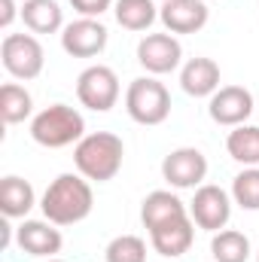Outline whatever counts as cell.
<instances>
[{"mask_svg":"<svg viewBox=\"0 0 259 262\" xmlns=\"http://www.w3.org/2000/svg\"><path fill=\"white\" fill-rule=\"evenodd\" d=\"M76 98L82 107L95 113H107L119 101V76L116 70L107 64H92L85 67L76 79Z\"/></svg>","mask_w":259,"mask_h":262,"instance_id":"cell-6","label":"cell"},{"mask_svg":"<svg viewBox=\"0 0 259 262\" xmlns=\"http://www.w3.org/2000/svg\"><path fill=\"white\" fill-rule=\"evenodd\" d=\"M15 244L37 259H52L61 253V232L55 229V223L49 220H21V226L15 229Z\"/></svg>","mask_w":259,"mask_h":262,"instance_id":"cell-12","label":"cell"},{"mask_svg":"<svg viewBox=\"0 0 259 262\" xmlns=\"http://www.w3.org/2000/svg\"><path fill=\"white\" fill-rule=\"evenodd\" d=\"M180 89L192 98H210L220 89V64L204 55L189 58L180 67Z\"/></svg>","mask_w":259,"mask_h":262,"instance_id":"cell-16","label":"cell"},{"mask_svg":"<svg viewBox=\"0 0 259 262\" xmlns=\"http://www.w3.org/2000/svg\"><path fill=\"white\" fill-rule=\"evenodd\" d=\"M232 201L241 210H259V168H244L232 180Z\"/></svg>","mask_w":259,"mask_h":262,"instance_id":"cell-24","label":"cell"},{"mask_svg":"<svg viewBox=\"0 0 259 262\" xmlns=\"http://www.w3.org/2000/svg\"><path fill=\"white\" fill-rule=\"evenodd\" d=\"M70 6H73L82 18H101V15L113 6V0H70Z\"/></svg>","mask_w":259,"mask_h":262,"instance_id":"cell-25","label":"cell"},{"mask_svg":"<svg viewBox=\"0 0 259 262\" xmlns=\"http://www.w3.org/2000/svg\"><path fill=\"white\" fill-rule=\"evenodd\" d=\"M43 262H64V259H55V256H52V259H43Z\"/></svg>","mask_w":259,"mask_h":262,"instance_id":"cell-28","label":"cell"},{"mask_svg":"<svg viewBox=\"0 0 259 262\" xmlns=\"http://www.w3.org/2000/svg\"><path fill=\"white\" fill-rule=\"evenodd\" d=\"M107 262H146V241L137 235H116L107 250H104Z\"/></svg>","mask_w":259,"mask_h":262,"instance_id":"cell-23","label":"cell"},{"mask_svg":"<svg viewBox=\"0 0 259 262\" xmlns=\"http://www.w3.org/2000/svg\"><path fill=\"white\" fill-rule=\"evenodd\" d=\"M226 149L235 162L247 165V168H256L259 165V128L256 125H238V128L229 131L226 137Z\"/></svg>","mask_w":259,"mask_h":262,"instance_id":"cell-22","label":"cell"},{"mask_svg":"<svg viewBox=\"0 0 259 262\" xmlns=\"http://www.w3.org/2000/svg\"><path fill=\"white\" fill-rule=\"evenodd\" d=\"M31 137L46 149H61L85 137V119L76 107L52 104L31 119Z\"/></svg>","mask_w":259,"mask_h":262,"instance_id":"cell-3","label":"cell"},{"mask_svg":"<svg viewBox=\"0 0 259 262\" xmlns=\"http://www.w3.org/2000/svg\"><path fill=\"white\" fill-rule=\"evenodd\" d=\"M95 207L92 183L82 174H58L40 198V210L55 226H73L82 223Z\"/></svg>","mask_w":259,"mask_h":262,"instance_id":"cell-1","label":"cell"},{"mask_svg":"<svg viewBox=\"0 0 259 262\" xmlns=\"http://www.w3.org/2000/svg\"><path fill=\"white\" fill-rule=\"evenodd\" d=\"M125 159V143L113 131H92L73 146V165L85 180L107 183L119 174Z\"/></svg>","mask_w":259,"mask_h":262,"instance_id":"cell-2","label":"cell"},{"mask_svg":"<svg viewBox=\"0 0 259 262\" xmlns=\"http://www.w3.org/2000/svg\"><path fill=\"white\" fill-rule=\"evenodd\" d=\"M162 3H165V0H162Z\"/></svg>","mask_w":259,"mask_h":262,"instance_id":"cell-30","label":"cell"},{"mask_svg":"<svg viewBox=\"0 0 259 262\" xmlns=\"http://www.w3.org/2000/svg\"><path fill=\"white\" fill-rule=\"evenodd\" d=\"M113 15L125 31H149L153 21L159 18V6L153 0H116Z\"/></svg>","mask_w":259,"mask_h":262,"instance_id":"cell-19","label":"cell"},{"mask_svg":"<svg viewBox=\"0 0 259 262\" xmlns=\"http://www.w3.org/2000/svg\"><path fill=\"white\" fill-rule=\"evenodd\" d=\"M37 204V195H34V186L15 174L3 177L0 180V210L3 216L9 220H28V213L34 210Z\"/></svg>","mask_w":259,"mask_h":262,"instance_id":"cell-17","label":"cell"},{"mask_svg":"<svg viewBox=\"0 0 259 262\" xmlns=\"http://www.w3.org/2000/svg\"><path fill=\"white\" fill-rule=\"evenodd\" d=\"M137 61L149 76H165L183 61V46L174 34H146L137 43Z\"/></svg>","mask_w":259,"mask_h":262,"instance_id":"cell-8","label":"cell"},{"mask_svg":"<svg viewBox=\"0 0 259 262\" xmlns=\"http://www.w3.org/2000/svg\"><path fill=\"white\" fill-rule=\"evenodd\" d=\"M125 110L137 125H162L171 116V92L156 76H137L125 92Z\"/></svg>","mask_w":259,"mask_h":262,"instance_id":"cell-4","label":"cell"},{"mask_svg":"<svg viewBox=\"0 0 259 262\" xmlns=\"http://www.w3.org/2000/svg\"><path fill=\"white\" fill-rule=\"evenodd\" d=\"M31 113H34V98H31V92H28L25 85H18V82H6V85L0 89V116H3V122H6V125H18V122H25Z\"/></svg>","mask_w":259,"mask_h":262,"instance_id":"cell-21","label":"cell"},{"mask_svg":"<svg viewBox=\"0 0 259 262\" xmlns=\"http://www.w3.org/2000/svg\"><path fill=\"white\" fill-rule=\"evenodd\" d=\"M149 241H153V250H156L162 259H177V256H183L195 241L192 216H183V220H174V223H165V226L153 229V232H149Z\"/></svg>","mask_w":259,"mask_h":262,"instance_id":"cell-14","label":"cell"},{"mask_svg":"<svg viewBox=\"0 0 259 262\" xmlns=\"http://www.w3.org/2000/svg\"><path fill=\"white\" fill-rule=\"evenodd\" d=\"M15 15H21V9L15 6V0H0V28H9L15 21Z\"/></svg>","mask_w":259,"mask_h":262,"instance_id":"cell-26","label":"cell"},{"mask_svg":"<svg viewBox=\"0 0 259 262\" xmlns=\"http://www.w3.org/2000/svg\"><path fill=\"white\" fill-rule=\"evenodd\" d=\"M162 177L174 189H198L207 177V159L195 146H180L165 156L162 162Z\"/></svg>","mask_w":259,"mask_h":262,"instance_id":"cell-9","label":"cell"},{"mask_svg":"<svg viewBox=\"0 0 259 262\" xmlns=\"http://www.w3.org/2000/svg\"><path fill=\"white\" fill-rule=\"evenodd\" d=\"M0 61L12 79H37L46 64V52L34 34H6L0 43Z\"/></svg>","mask_w":259,"mask_h":262,"instance_id":"cell-5","label":"cell"},{"mask_svg":"<svg viewBox=\"0 0 259 262\" xmlns=\"http://www.w3.org/2000/svg\"><path fill=\"white\" fill-rule=\"evenodd\" d=\"M256 262H259V250H256Z\"/></svg>","mask_w":259,"mask_h":262,"instance_id":"cell-29","label":"cell"},{"mask_svg":"<svg viewBox=\"0 0 259 262\" xmlns=\"http://www.w3.org/2000/svg\"><path fill=\"white\" fill-rule=\"evenodd\" d=\"M232 195L213 183H201L189 201V216L204 232H223L232 220Z\"/></svg>","mask_w":259,"mask_h":262,"instance_id":"cell-7","label":"cell"},{"mask_svg":"<svg viewBox=\"0 0 259 262\" xmlns=\"http://www.w3.org/2000/svg\"><path fill=\"white\" fill-rule=\"evenodd\" d=\"M18 18L25 21V28L31 34H58V31H64V12H61L58 0H25Z\"/></svg>","mask_w":259,"mask_h":262,"instance_id":"cell-18","label":"cell"},{"mask_svg":"<svg viewBox=\"0 0 259 262\" xmlns=\"http://www.w3.org/2000/svg\"><path fill=\"white\" fill-rule=\"evenodd\" d=\"M9 241H12V226H9V216H3V223H0V247H9Z\"/></svg>","mask_w":259,"mask_h":262,"instance_id":"cell-27","label":"cell"},{"mask_svg":"<svg viewBox=\"0 0 259 262\" xmlns=\"http://www.w3.org/2000/svg\"><path fill=\"white\" fill-rule=\"evenodd\" d=\"M207 113L217 125H229V128H238L250 119L253 113V95L244 89V85H223L210 95V104H207Z\"/></svg>","mask_w":259,"mask_h":262,"instance_id":"cell-11","label":"cell"},{"mask_svg":"<svg viewBox=\"0 0 259 262\" xmlns=\"http://www.w3.org/2000/svg\"><path fill=\"white\" fill-rule=\"evenodd\" d=\"M183 216H189V207L171 189H156V192H149V195L143 198V204H140V220H143L146 232H153V229H159L165 223L183 220Z\"/></svg>","mask_w":259,"mask_h":262,"instance_id":"cell-15","label":"cell"},{"mask_svg":"<svg viewBox=\"0 0 259 262\" xmlns=\"http://www.w3.org/2000/svg\"><path fill=\"white\" fill-rule=\"evenodd\" d=\"M107 28L98 18H76L61 31V49L70 58H95L107 49Z\"/></svg>","mask_w":259,"mask_h":262,"instance_id":"cell-10","label":"cell"},{"mask_svg":"<svg viewBox=\"0 0 259 262\" xmlns=\"http://www.w3.org/2000/svg\"><path fill=\"white\" fill-rule=\"evenodd\" d=\"M210 253L217 262H247L250 259V238L238 229H223L213 232L210 238Z\"/></svg>","mask_w":259,"mask_h":262,"instance_id":"cell-20","label":"cell"},{"mask_svg":"<svg viewBox=\"0 0 259 262\" xmlns=\"http://www.w3.org/2000/svg\"><path fill=\"white\" fill-rule=\"evenodd\" d=\"M207 0H165L159 6V18L168 34H198L207 25Z\"/></svg>","mask_w":259,"mask_h":262,"instance_id":"cell-13","label":"cell"}]
</instances>
